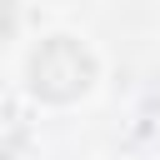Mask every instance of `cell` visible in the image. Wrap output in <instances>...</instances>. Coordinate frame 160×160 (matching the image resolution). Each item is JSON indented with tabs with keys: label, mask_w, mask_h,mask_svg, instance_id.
<instances>
[{
	"label": "cell",
	"mask_w": 160,
	"mask_h": 160,
	"mask_svg": "<svg viewBox=\"0 0 160 160\" xmlns=\"http://www.w3.org/2000/svg\"><path fill=\"white\" fill-rule=\"evenodd\" d=\"M30 75H35V90H40V95L70 100V95L85 90V80H90V60H85L70 40H55V45H45V50L35 55Z\"/></svg>",
	"instance_id": "1"
},
{
	"label": "cell",
	"mask_w": 160,
	"mask_h": 160,
	"mask_svg": "<svg viewBox=\"0 0 160 160\" xmlns=\"http://www.w3.org/2000/svg\"><path fill=\"white\" fill-rule=\"evenodd\" d=\"M0 160H5V155H0Z\"/></svg>",
	"instance_id": "2"
}]
</instances>
